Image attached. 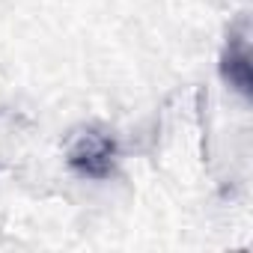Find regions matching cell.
Here are the masks:
<instances>
[{"label":"cell","instance_id":"obj_1","mask_svg":"<svg viewBox=\"0 0 253 253\" xmlns=\"http://www.w3.org/2000/svg\"><path fill=\"white\" fill-rule=\"evenodd\" d=\"M116 161V140L104 131L86 128L75 137L69 149V167L84 179H107Z\"/></svg>","mask_w":253,"mask_h":253},{"label":"cell","instance_id":"obj_2","mask_svg":"<svg viewBox=\"0 0 253 253\" xmlns=\"http://www.w3.org/2000/svg\"><path fill=\"white\" fill-rule=\"evenodd\" d=\"M223 78L238 86L241 92H250V63H247V48L244 45H229L223 54Z\"/></svg>","mask_w":253,"mask_h":253}]
</instances>
